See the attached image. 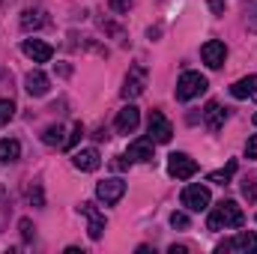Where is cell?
Here are the masks:
<instances>
[{
  "mask_svg": "<svg viewBox=\"0 0 257 254\" xmlns=\"http://www.w3.org/2000/svg\"><path fill=\"white\" fill-rule=\"evenodd\" d=\"M242 221H245L242 206H239L236 200H221V203L209 212L206 227H209V230H233V227H242Z\"/></svg>",
  "mask_w": 257,
  "mask_h": 254,
  "instance_id": "cell-1",
  "label": "cell"
},
{
  "mask_svg": "<svg viewBox=\"0 0 257 254\" xmlns=\"http://www.w3.org/2000/svg\"><path fill=\"white\" fill-rule=\"evenodd\" d=\"M206 87H209V81H206L200 72H183L180 81H177V99H180V102H189L194 96L206 93Z\"/></svg>",
  "mask_w": 257,
  "mask_h": 254,
  "instance_id": "cell-2",
  "label": "cell"
},
{
  "mask_svg": "<svg viewBox=\"0 0 257 254\" xmlns=\"http://www.w3.org/2000/svg\"><path fill=\"white\" fill-rule=\"evenodd\" d=\"M218 254H251L257 251V233H248V230H242V233H236V236H230V239H224L218 248H215Z\"/></svg>",
  "mask_w": 257,
  "mask_h": 254,
  "instance_id": "cell-3",
  "label": "cell"
},
{
  "mask_svg": "<svg viewBox=\"0 0 257 254\" xmlns=\"http://www.w3.org/2000/svg\"><path fill=\"white\" fill-rule=\"evenodd\" d=\"M168 174L177 177V180H192L194 174H197V162H194L192 156H186V153H174L168 159Z\"/></svg>",
  "mask_w": 257,
  "mask_h": 254,
  "instance_id": "cell-4",
  "label": "cell"
},
{
  "mask_svg": "<svg viewBox=\"0 0 257 254\" xmlns=\"http://www.w3.org/2000/svg\"><path fill=\"white\" fill-rule=\"evenodd\" d=\"M150 141L153 144H168L171 138H174V126H171V120L162 114V111H153L150 114Z\"/></svg>",
  "mask_w": 257,
  "mask_h": 254,
  "instance_id": "cell-5",
  "label": "cell"
},
{
  "mask_svg": "<svg viewBox=\"0 0 257 254\" xmlns=\"http://www.w3.org/2000/svg\"><path fill=\"white\" fill-rule=\"evenodd\" d=\"M200 57H203V63L209 69H221L224 60H227V45L218 42V39H209V42L200 45Z\"/></svg>",
  "mask_w": 257,
  "mask_h": 254,
  "instance_id": "cell-6",
  "label": "cell"
},
{
  "mask_svg": "<svg viewBox=\"0 0 257 254\" xmlns=\"http://www.w3.org/2000/svg\"><path fill=\"white\" fill-rule=\"evenodd\" d=\"M144 90H147V69L144 66H132L126 81H123V96L126 99H138Z\"/></svg>",
  "mask_w": 257,
  "mask_h": 254,
  "instance_id": "cell-7",
  "label": "cell"
},
{
  "mask_svg": "<svg viewBox=\"0 0 257 254\" xmlns=\"http://www.w3.org/2000/svg\"><path fill=\"white\" fill-rule=\"evenodd\" d=\"M183 206H189L192 212H203V209H209V189L200 186V183L189 186V189L183 191Z\"/></svg>",
  "mask_w": 257,
  "mask_h": 254,
  "instance_id": "cell-8",
  "label": "cell"
},
{
  "mask_svg": "<svg viewBox=\"0 0 257 254\" xmlns=\"http://www.w3.org/2000/svg\"><path fill=\"white\" fill-rule=\"evenodd\" d=\"M78 212H81V215H87V221H90V227H87L90 239H102V233H105V215H102L90 200H84V203L78 206Z\"/></svg>",
  "mask_w": 257,
  "mask_h": 254,
  "instance_id": "cell-9",
  "label": "cell"
},
{
  "mask_svg": "<svg viewBox=\"0 0 257 254\" xmlns=\"http://www.w3.org/2000/svg\"><path fill=\"white\" fill-rule=\"evenodd\" d=\"M123 194H126V183H123V180H117V177H114V180H102V183L96 186V197H99L102 203H108V206H111V203H117Z\"/></svg>",
  "mask_w": 257,
  "mask_h": 254,
  "instance_id": "cell-10",
  "label": "cell"
},
{
  "mask_svg": "<svg viewBox=\"0 0 257 254\" xmlns=\"http://www.w3.org/2000/svg\"><path fill=\"white\" fill-rule=\"evenodd\" d=\"M21 51H24L33 63H48V60L54 57V48H51L48 42H42V39H24Z\"/></svg>",
  "mask_w": 257,
  "mask_h": 254,
  "instance_id": "cell-11",
  "label": "cell"
},
{
  "mask_svg": "<svg viewBox=\"0 0 257 254\" xmlns=\"http://www.w3.org/2000/svg\"><path fill=\"white\" fill-rule=\"evenodd\" d=\"M128 162H153V141L150 138H138L128 144V153H126Z\"/></svg>",
  "mask_w": 257,
  "mask_h": 254,
  "instance_id": "cell-12",
  "label": "cell"
},
{
  "mask_svg": "<svg viewBox=\"0 0 257 254\" xmlns=\"http://www.w3.org/2000/svg\"><path fill=\"white\" fill-rule=\"evenodd\" d=\"M138 123H141V111H138L135 105H126V108L117 114V132H120V135H132V132L138 129Z\"/></svg>",
  "mask_w": 257,
  "mask_h": 254,
  "instance_id": "cell-13",
  "label": "cell"
},
{
  "mask_svg": "<svg viewBox=\"0 0 257 254\" xmlns=\"http://www.w3.org/2000/svg\"><path fill=\"white\" fill-rule=\"evenodd\" d=\"M72 165L78 168V171H99V165H102V156L90 147V150H78L75 156H72Z\"/></svg>",
  "mask_w": 257,
  "mask_h": 254,
  "instance_id": "cell-14",
  "label": "cell"
},
{
  "mask_svg": "<svg viewBox=\"0 0 257 254\" xmlns=\"http://www.w3.org/2000/svg\"><path fill=\"white\" fill-rule=\"evenodd\" d=\"M233 99H257V75H245L230 87Z\"/></svg>",
  "mask_w": 257,
  "mask_h": 254,
  "instance_id": "cell-15",
  "label": "cell"
},
{
  "mask_svg": "<svg viewBox=\"0 0 257 254\" xmlns=\"http://www.w3.org/2000/svg\"><path fill=\"white\" fill-rule=\"evenodd\" d=\"M24 90L30 93V96H45L48 93V75L45 72H27V78H24Z\"/></svg>",
  "mask_w": 257,
  "mask_h": 254,
  "instance_id": "cell-16",
  "label": "cell"
},
{
  "mask_svg": "<svg viewBox=\"0 0 257 254\" xmlns=\"http://www.w3.org/2000/svg\"><path fill=\"white\" fill-rule=\"evenodd\" d=\"M203 120H206V129H209V132H218V129L224 126V120H227V111H224L218 102H209L206 111H203Z\"/></svg>",
  "mask_w": 257,
  "mask_h": 254,
  "instance_id": "cell-17",
  "label": "cell"
},
{
  "mask_svg": "<svg viewBox=\"0 0 257 254\" xmlns=\"http://www.w3.org/2000/svg\"><path fill=\"white\" fill-rule=\"evenodd\" d=\"M18 156H21V144H18L15 138H6V141H0V162H3V165H9V162H18Z\"/></svg>",
  "mask_w": 257,
  "mask_h": 254,
  "instance_id": "cell-18",
  "label": "cell"
},
{
  "mask_svg": "<svg viewBox=\"0 0 257 254\" xmlns=\"http://www.w3.org/2000/svg\"><path fill=\"white\" fill-rule=\"evenodd\" d=\"M42 24H45V15H42L39 9H24V12H21V30L30 33V30H39Z\"/></svg>",
  "mask_w": 257,
  "mask_h": 254,
  "instance_id": "cell-19",
  "label": "cell"
},
{
  "mask_svg": "<svg viewBox=\"0 0 257 254\" xmlns=\"http://www.w3.org/2000/svg\"><path fill=\"white\" fill-rule=\"evenodd\" d=\"M233 174H236V162L230 159V162H227V168H221V171H212L206 180H209V183H215V186H227Z\"/></svg>",
  "mask_w": 257,
  "mask_h": 254,
  "instance_id": "cell-20",
  "label": "cell"
},
{
  "mask_svg": "<svg viewBox=\"0 0 257 254\" xmlns=\"http://www.w3.org/2000/svg\"><path fill=\"white\" fill-rule=\"evenodd\" d=\"M42 141L48 144V147H63L66 141H63V126L57 123V126H48L45 132H42Z\"/></svg>",
  "mask_w": 257,
  "mask_h": 254,
  "instance_id": "cell-21",
  "label": "cell"
},
{
  "mask_svg": "<svg viewBox=\"0 0 257 254\" xmlns=\"http://www.w3.org/2000/svg\"><path fill=\"white\" fill-rule=\"evenodd\" d=\"M245 24L251 33H257V0H245Z\"/></svg>",
  "mask_w": 257,
  "mask_h": 254,
  "instance_id": "cell-22",
  "label": "cell"
},
{
  "mask_svg": "<svg viewBox=\"0 0 257 254\" xmlns=\"http://www.w3.org/2000/svg\"><path fill=\"white\" fill-rule=\"evenodd\" d=\"M15 117V102L12 99H0V126H6Z\"/></svg>",
  "mask_w": 257,
  "mask_h": 254,
  "instance_id": "cell-23",
  "label": "cell"
},
{
  "mask_svg": "<svg viewBox=\"0 0 257 254\" xmlns=\"http://www.w3.org/2000/svg\"><path fill=\"white\" fill-rule=\"evenodd\" d=\"M27 197H30V203H33V206H45V197H42V189H39V186H30Z\"/></svg>",
  "mask_w": 257,
  "mask_h": 254,
  "instance_id": "cell-24",
  "label": "cell"
},
{
  "mask_svg": "<svg viewBox=\"0 0 257 254\" xmlns=\"http://www.w3.org/2000/svg\"><path fill=\"white\" fill-rule=\"evenodd\" d=\"M81 135H84V129H81V123H75V126H72V135H69V141H66L63 147H66V150H72V147L78 144V138H81Z\"/></svg>",
  "mask_w": 257,
  "mask_h": 254,
  "instance_id": "cell-25",
  "label": "cell"
},
{
  "mask_svg": "<svg viewBox=\"0 0 257 254\" xmlns=\"http://www.w3.org/2000/svg\"><path fill=\"white\" fill-rule=\"evenodd\" d=\"M171 224H174V227H189V215H186V212H174V215H171Z\"/></svg>",
  "mask_w": 257,
  "mask_h": 254,
  "instance_id": "cell-26",
  "label": "cell"
},
{
  "mask_svg": "<svg viewBox=\"0 0 257 254\" xmlns=\"http://www.w3.org/2000/svg\"><path fill=\"white\" fill-rule=\"evenodd\" d=\"M245 156L257 162V135H251V138H248V144H245Z\"/></svg>",
  "mask_w": 257,
  "mask_h": 254,
  "instance_id": "cell-27",
  "label": "cell"
},
{
  "mask_svg": "<svg viewBox=\"0 0 257 254\" xmlns=\"http://www.w3.org/2000/svg\"><path fill=\"white\" fill-rule=\"evenodd\" d=\"M18 227H21V236H24V239H30V236H33V224H30V218H21V221H18Z\"/></svg>",
  "mask_w": 257,
  "mask_h": 254,
  "instance_id": "cell-28",
  "label": "cell"
},
{
  "mask_svg": "<svg viewBox=\"0 0 257 254\" xmlns=\"http://www.w3.org/2000/svg\"><path fill=\"white\" fill-rule=\"evenodd\" d=\"M257 180H245V186H242V191H245V197H248V200H254L257 197V186H254Z\"/></svg>",
  "mask_w": 257,
  "mask_h": 254,
  "instance_id": "cell-29",
  "label": "cell"
},
{
  "mask_svg": "<svg viewBox=\"0 0 257 254\" xmlns=\"http://www.w3.org/2000/svg\"><path fill=\"white\" fill-rule=\"evenodd\" d=\"M128 6H132V0H111L114 12H128Z\"/></svg>",
  "mask_w": 257,
  "mask_h": 254,
  "instance_id": "cell-30",
  "label": "cell"
},
{
  "mask_svg": "<svg viewBox=\"0 0 257 254\" xmlns=\"http://www.w3.org/2000/svg\"><path fill=\"white\" fill-rule=\"evenodd\" d=\"M209 9H212L215 15H224V3H221V0H209Z\"/></svg>",
  "mask_w": 257,
  "mask_h": 254,
  "instance_id": "cell-31",
  "label": "cell"
},
{
  "mask_svg": "<svg viewBox=\"0 0 257 254\" xmlns=\"http://www.w3.org/2000/svg\"><path fill=\"white\" fill-rule=\"evenodd\" d=\"M114 168H117V171H123V168H126V156H117V162H114Z\"/></svg>",
  "mask_w": 257,
  "mask_h": 254,
  "instance_id": "cell-32",
  "label": "cell"
},
{
  "mask_svg": "<svg viewBox=\"0 0 257 254\" xmlns=\"http://www.w3.org/2000/svg\"><path fill=\"white\" fill-rule=\"evenodd\" d=\"M171 254H186V245H171Z\"/></svg>",
  "mask_w": 257,
  "mask_h": 254,
  "instance_id": "cell-33",
  "label": "cell"
},
{
  "mask_svg": "<svg viewBox=\"0 0 257 254\" xmlns=\"http://www.w3.org/2000/svg\"><path fill=\"white\" fill-rule=\"evenodd\" d=\"M6 3H9V0H0V6H6Z\"/></svg>",
  "mask_w": 257,
  "mask_h": 254,
  "instance_id": "cell-34",
  "label": "cell"
},
{
  "mask_svg": "<svg viewBox=\"0 0 257 254\" xmlns=\"http://www.w3.org/2000/svg\"><path fill=\"white\" fill-rule=\"evenodd\" d=\"M254 123H257V114H254Z\"/></svg>",
  "mask_w": 257,
  "mask_h": 254,
  "instance_id": "cell-35",
  "label": "cell"
}]
</instances>
